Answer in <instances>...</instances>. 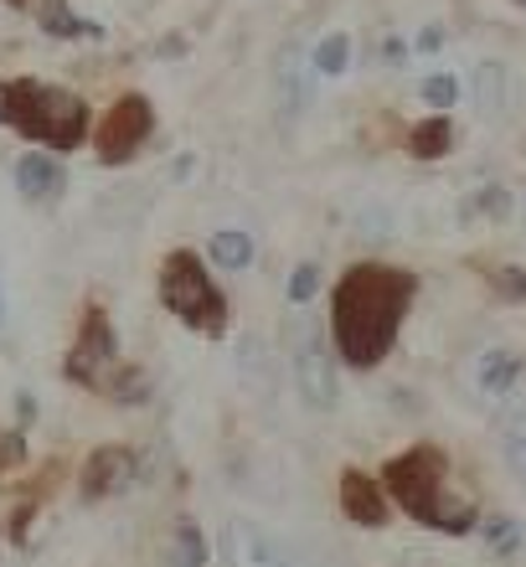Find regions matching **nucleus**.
Returning <instances> with one entry per match:
<instances>
[{
    "instance_id": "f257e3e1",
    "label": "nucleus",
    "mask_w": 526,
    "mask_h": 567,
    "mask_svg": "<svg viewBox=\"0 0 526 567\" xmlns=\"http://www.w3.org/2000/svg\"><path fill=\"white\" fill-rule=\"evenodd\" d=\"M413 305V274L392 264H351L331 295V346L336 357L372 372L392 357L398 330Z\"/></svg>"
},
{
    "instance_id": "f03ea898",
    "label": "nucleus",
    "mask_w": 526,
    "mask_h": 567,
    "mask_svg": "<svg viewBox=\"0 0 526 567\" xmlns=\"http://www.w3.org/2000/svg\"><path fill=\"white\" fill-rule=\"evenodd\" d=\"M382 491H388V501L403 511V516H413V522L429 526V532L465 537L470 526L481 522L475 506H465V501L450 495V460L429 444L398 454V460L388 464V475H382Z\"/></svg>"
},
{
    "instance_id": "7ed1b4c3",
    "label": "nucleus",
    "mask_w": 526,
    "mask_h": 567,
    "mask_svg": "<svg viewBox=\"0 0 526 567\" xmlns=\"http://www.w3.org/2000/svg\"><path fill=\"white\" fill-rule=\"evenodd\" d=\"M0 120L11 124L16 135L52 150H78L83 135H89V104L78 93L52 89V83H31V78H16V83L0 89Z\"/></svg>"
},
{
    "instance_id": "20e7f679",
    "label": "nucleus",
    "mask_w": 526,
    "mask_h": 567,
    "mask_svg": "<svg viewBox=\"0 0 526 567\" xmlns=\"http://www.w3.org/2000/svg\"><path fill=\"white\" fill-rule=\"evenodd\" d=\"M155 289H161V305H166L186 330H202V336H223L227 330V295L217 289V279H212L207 264H202L192 248H171V254L161 258Z\"/></svg>"
},
{
    "instance_id": "39448f33",
    "label": "nucleus",
    "mask_w": 526,
    "mask_h": 567,
    "mask_svg": "<svg viewBox=\"0 0 526 567\" xmlns=\"http://www.w3.org/2000/svg\"><path fill=\"white\" fill-rule=\"evenodd\" d=\"M295 388H300V403L310 413H331L336 408V346L331 336L310 320L295 326Z\"/></svg>"
},
{
    "instance_id": "423d86ee",
    "label": "nucleus",
    "mask_w": 526,
    "mask_h": 567,
    "mask_svg": "<svg viewBox=\"0 0 526 567\" xmlns=\"http://www.w3.org/2000/svg\"><path fill=\"white\" fill-rule=\"evenodd\" d=\"M114 367H120V330L93 305V310L83 315V326H78L73 351H68V377H73L78 388H104Z\"/></svg>"
},
{
    "instance_id": "0eeeda50",
    "label": "nucleus",
    "mask_w": 526,
    "mask_h": 567,
    "mask_svg": "<svg viewBox=\"0 0 526 567\" xmlns=\"http://www.w3.org/2000/svg\"><path fill=\"white\" fill-rule=\"evenodd\" d=\"M151 130H155L151 99H140V93H124L120 104L104 114V124H99V155H104L109 165L135 161L140 150H145V140H151Z\"/></svg>"
},
{
    "instance_id": "6e6552de",
    "label": "nucleus",
    "mask_w": 526,
    "mask_h": 567,
    "mask_svg": "<svg viewBox=\"0 0 526 567\" xmlns=\"http://www.w3.org/2000/svg\"><path fill=\"white\" fill-rule=\"evenodd\" d=\"M227 553H233V567H305L300 553L279 532H269L258 516H233L227 522Z\"/></svg>"
},
{
    "instance_id": "1a4fd4ad",
    "label": "nucleus",
    "mask_w": 526,
    "mask_h": 567,
    "mask_svg": "<svg viewBox=\"0 0 526 567\" xmlns=\"http://www.w3.org/2000/svg\"><path fill=\"white\" fill-rule=\"evenodd\" d=\"M310 78H316V68L305 62V52L295 42L279 52V62H274V104H279V114L285 120H300L305 104H310Z\"/></svg>"
},
{
    "instance_id": "9d476101",
    "label": "nucleus",
    "mask_w": 526,
    "mask_h": 567,
    "mask_svg": "<svg viewBox=\"0 0 526 567\" xmlns=\"http://www.w3.org/2000/svg\"><path fill=\"white\" fill-rule=\"evenodd\" d=\"M130 480H135V454H130V449L104 444V449H93L89 464H83V495H89V501L130 491Z\"/></svg>"
},
{
    "instance_id": "9b49d317",
    "label": "nucleus",
    "mask_w": 526,
    "mask_h": 567,
    "mask_svg": "<svg viewBox=\"0 0 526 567\" xmlns=\"http://www.w3.org/2000/svg\"><path fill=\"white\" fill-rule=\"evenodd\" d=\"M470 93H475V109H481L485 124H506V120H512V68H506L501 58L475 62Z\"/></svg>"
},
{
    "instance_id": "f8f14e48",
    "label": "nucleus",
    "mask_w": 526,
    "mask_h": 567,
    "mask_svg": "<svg viewBox=\"0 0 526 567\" xmlns=\"http://www.w3.org/2000/svg\"><path fill=\"white\" fill-rule=\"evenodd\" d=\"M388 491H382V480L361 475V470H347L341 475V511H347L357 526H382L388 522Z\"/></svg>"
},
{
    "instance_id": "ddd939ff",
    "label": "nucleus",
    "mask_w": 526,
    "mask_h": 567,
    "mask_svg": "<svg viewBox=\"0 0 526 567\" xmlns=\"http://www.w3.org/2000/svg\"><path fill=\"white\" fill-rule=\"evenodd\" d=\"M62 186H68L62 165L52 155H42V150H31V155L16 161V192L27 196V202H58Z\"/></svg>"
},
{
    "instance_id": "4468645a",
    "label": "nucleus",
    "mask_w": 526,
    "mask_h": 567,
    "mask_svg": "<svg viewBox=\"0 0 526 567\" xmlns=\"http://www.w3.org/2000/svg\"><path fill=\"white\" fill-rule=\"evenodd\" d=\"M254 258H258L254 233H243V227H217V233H212V264L223 274H248Z\"/></svg>"
},
{
    "instance_id": "2eb2a0df",
    "label": "nucleus",
    "mask_w": 526,
    "mask_h": 567,
    "mask_svg": "<svg viewBox=\"0 0 526 567\" xmlns=\"http://www.w3.org/2000/svg\"><path fill=\"white\" fill-rule=\"evenodd\" d=\"M450 145H454L450 114H429V120H419L408 130V150H413L419 161H439V155H450Z\"/></svg>"
},
{
    "instance_id": "dca6fc26",
    "label": "nucleus",
    "mask_w": 526,
    "mask_h": 567,
    "mask_svg": "<svg viewBox=\"0 0 526 567\" xmlns=\"http://www.w3.org/2000/svg\"><path fill=\"white\" fill-rule=\"evenodd\" d=\"M171 567H207V537H202L196 516H181L171 532Z\"/></svg>"
},
{
    "instance_id": "f3484780",
    "label": "nucleus",
    "mask_w": 526,
    "mask_h": 567,
    "mask_svg": "<svg viewBox=\"0 0 526 567\" xmlns=\"http://www.w3.org/2000/svg\"><path fill=\"white\" fill-rule=\"evenodd\" d=\"M516 372H522V361H516L512 351H491V357L481 361V372H475V382H481L485 398H501V392H512Z\"/></svg>"
},
{
    "instance_id": "a211bd4d",
    "label": "nucleus",
    "mask_w": 526,
    "mask_h": 567,
    "mask_svg": "<svg viewBox=\"0 0 526 567\" xmlns=\"http://www.w3.org/2000/svg\"><path fill=\"white\" fill-rule=\"evenodd\" d=\"M351 62V37L347 31H331V37H320L316 52H310V68H316V78H341Z\"/></svg>"
},
{
    "instance_id": "6ab92c4d",
    "label": "nucleus",
    "mask_w": 526,
    "mask_h": 567,
    "mask_svg": "<svg viewBox=\"0 0 526 567\" xmlns=\"http://www.w3.org/2000/svg\"><path fill=\"white\" fill-rule=\"evenodd\" d=\"M501 454H506V470L526 485V408H516L506 429H501Z\"/></svg>"
},
{
    "instance_id": "aec40b11",
    "label": "nucleus",
    "mask_w": 526,
    "mask_h": 567,
    "mask_svg": "<svg viewBox=\"0 0 526 567\" xmlns=\"http://www.w3.org/2000/svg\"><path fill=\"white\" fill-rule=\"evenodd\" d=\"M238 372L248 382H269V341L258 330H243L238 336Z\"/></svg>"
},
{
    "instance_id": "412c9836",
    "label": "nucleus",
    "mask_w": 526,
    "mask_h": 567,
    "mask_svg": "<svg viewBox=\"0 0 526 567\" xmlns=\"http://www.w3.org/2000/svg\"><path fill=\"white\" fill-rule=\"evenodd\" d=\"M419 99L434 109V114H450V109L460 104V78L454 73H429L419 83Z\"/></svg>"
},
{
    "instance_id": "4be33fe9",
    "label": "nucleus",
    "mask_w": 526,
    "mask_h": 567,
    "mask_svg": "<svg viewBox=\"0 0 526 567\" xmlns=\"http://www.w3.org/2000/svg\"><path fill=\"white\" fill-rule=\"evenodd\" d=\"M316 295H320V264H310V258H305V264H295V274H289L285 299L295 305V310H305Z\"/></svg>"
},
{
    "instance_id": "5701e85b",
    "label": "nucleus",
    "mask_w": 526,
    "mask_h": 567,
    "mask_svg": "<svg viewBox=\"0 0 526 567\" xmlns=\"http://www.w3.org/2000/svg\"><path fill=\"white\" fill-rule=\"evenodd\" d=\"M42 21H47V31H52V37H99V27H93V21H83V16H73L62 0H52V6H47Z\"/></svg>"
},
{
    "instance_id": "b1692460",
    "label": "nucleus",
    "mask_w": 526,
    "mask_h": 567,
    "mask_svg": "<svg viewBox=\"0 0 526 567\" xmlns=\"http://www.w3.org/2000/svg\"><path fill=\"white\" fill-rule=\"evenodd\" d=\"M357 227H361V238H392V212L361 207V212H357Z\"/></svg>"
},
{
    "instance_id": "393cba45",
    "label": "nucleus",
    "mask_w": 526,
    "mask_h": 567,
    "mask_svg": "<svg viewBox=\"0 0 526 567\" xmlns=\"http://www.w3.org/2000/svg\"><path fill=\"white\" fill-rule=\"evenodd\" d=\"M485 542H491L496 553H512V547H516V522H512V516H496V522H485Z\"/></svg>"
},
{
    "instance_id": "a878e982",
    "label": "nucleus",
    "mask_w": 526,
    "mask_h": 567,
    "mask_svg": "<svg viewBox=\"0 0 526 567\" xmlns=\"http://www.w3.org/2000/svg\"><path fill=\"white\" fill-rule=\"evenodd\" d=\"M475 207H481L485 217H506V207H512V202H506V186H485V192L475 196Z\"/></svg>"
},
{
    "instance_id": "bb28decb",
    "label": "nucleus",
    "mask_w": 526,
    "mask_h": 567,
    "mask_svg": "<svg viewBox=\"0 0 526 567\" xmlns=\"http://www.w3.org/2000/svg\"><path fill=\"white\" fill-rule=\"evenodd\" d=\"M439 47H444V31H439V27H429V31H423V37H419V52H439Z\"/></svg>"
},
{
    "instance_id": "cd10ccee",
    "label": "nucleus",
    "mask_w": 526,
    "mask_h": 567,
    "mask_svg": "<svg viewBox=\"0 0 526 567\" xmlns=\"http://www.w3.org/2000/svg\"><path fill=\"white\" fill-rule=\"evenodd\" d=\"M382 58H388V62H398V58H408V47L398 42V37H388V42H382Z\"/></svg>"
},
{
    "instance_id": "c85d7f7f",
    "label": "nucleus",
    "mask_w": 526,
    "mask_h": 567,
    "mask_svg": "<svg viewBox=\"0 0 526 567\" xmlns=\"http://www.w3.org/2000/svg\"><path fill=\"white\" fill-rule=\"evenodd\" d=\"M0 326H6V295H0Z\"/></svg>"
},
{
    "instance_id": "c756f323",
    "label": "nucleus",
    "mask_w": 526,
    "mask_h": 567,
    "mask_svg": "<svg viewBox=\"0 0 526 567\" xmlns=\"http://www.w3.org/2000/svg\"><path fill=\"white\" fill-rule=\"evenodd\" d=\"M512 6H522V11H526V0H512Z\"/></svg>"
}]
</instances>
